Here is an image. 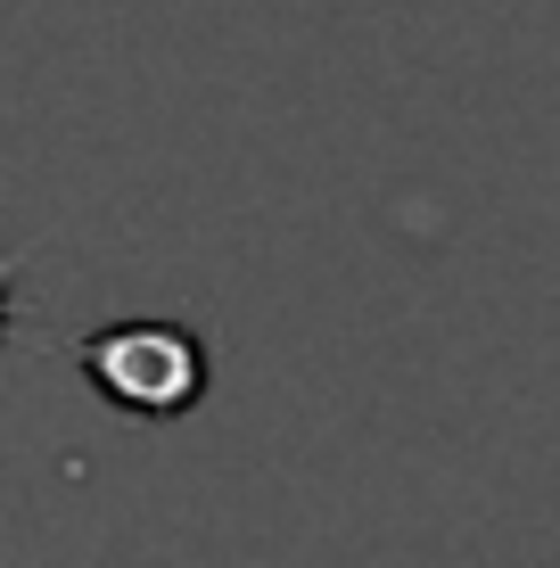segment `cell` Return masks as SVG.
Returning <instances> with one entry per match:
<instances>
[{"label": "cell", "instance_id": "obj_1", "mask_svg": "<svg viewBox=\"0 0 560 568\" xmlns=\"http://www.w3.org/2000/svg\"><path fill=\"white\" fill-rule=\"evenodd\" d=\"M83 371L108 404L149 413V420L190 413L206 396V355L182 322H115L100 338H83Z\"/></svg>", "mask_w": 560, "mask_h": 568}]
</instances>
